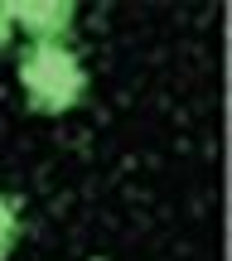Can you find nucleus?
Instances as JSON below:
<instances>
[{
  "mask_svg": "<svg viewBox=\"0 0 232 261\" xmlns=\"http://www.w3.org/2000/svg\"><path fill=\"white\" fill-rule=\"evenodd\" d=\"M15 34H29L24 44H68L78 29V5L73 0H5Z\"/></svg>",
  "mask_w": 232,
  "mask_h": 261,
  "instance_id": "2",
  "label": "nucleus"
},
{
  "mask_svg": "<svg viewBox=\"0 0 232 261\" xmlns=\"http://www.w3.org/2000/svg\"><path fill=\"white\" fill-rule=\"evenodd\" d=\"M10 44H15V24H10V10L0 0V48H10Z\"/></svg>",
  "mask_w": 232,
  "mask_h": 261,
  "instance_id": "4",
  "label": "nucleus"
},
{
  "mask_svg": "<svg viewBox=\"0 0 232 261\" xmlns=\"http://www.w3.org/2000/svg\"><path fill=\"white\" fill-rule=\"evenodd\" d=\"M15 77L34 116H68L87 102V63L73 44H24L15 54Z\"/></svg>",
  "mask_w": 232,
  "mask_h": 261,
  "instance_id": "1",
  "label": "nucleus"
},
{
  "mask_svg": "<svg viewBox=\"0 0 232 261\" xmlns=\"http://www.w3.org/2000/svg\"><path fill=\"white\" fill-rule=\"evenodd\" d=\"M19 237H24V203L15 194H0V261L15 256Z\"/></svg>",
  "mask_w": 232,
  "mask_h": 261,
  "instance_id": "3",
  "label": "nucleus"
}]
</instances>
